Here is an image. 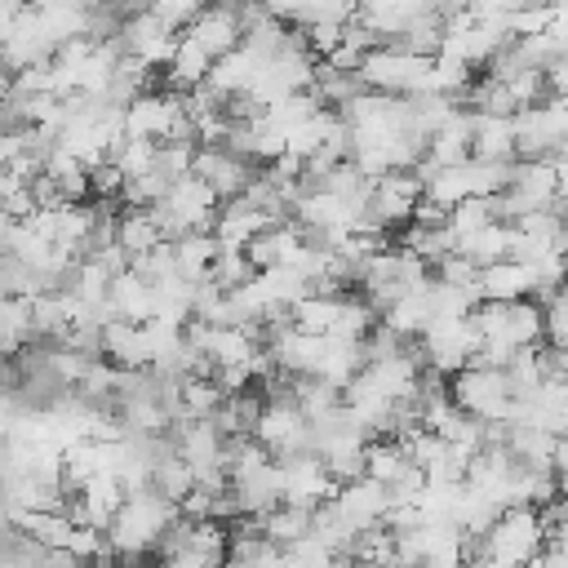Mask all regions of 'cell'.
Here are the masks:
<instances>
[{"label": "cell", "instance_id": "20", "mask_svg": "<svg viewBox=\"0 0 568 568\" xmlns=\"http://www.w3.org/2000/svg\"><path fill=\"white\" fill-rule=\"evenodd\" d=\"M430 284H435V280H430ZM430 284H422V288L404 293L399 302H390V306L382 311V328H390V333L404 337V342H422L426 328L435 324V293H430Z\"/></svg>", "mask_w": 568, "mask_h": 568}, {"label": "cell", "instance_id": "14", "mask_svg": "<svg viewBox=\"0 0 568 568\" xmlns=\"http://www.w3.org/2000/svg\"><path fill=\"white\" fill-rule=\"evenodd\" d=\"M195 178H204L222 195V204H231V200H240L257 182V169L244 155L226 151V146H200L195 151Z\"/></svg>", "mask_w": 568, "mask_h": 568}, {"label": "cell", "instance_id": "31", "mask_svg": "<svg viewBox=\"0 0 568 568\" xmlns=\"http://www.w3.org/2000/svg\"><path fill=\"white\" fill-rule=\"evenodd\" d=\"M262 524V537L271 541V546H280V550H288V546H297L302 537H311V528H315V510H302V506H275L266 519H257Z\"/></svg>", "mask_w": 568, "mask_h": 568}, {"label": "cell", "instance_id": "29", "mask_svg": "<svg viewBox=\"0 0 568 568\" xmlns=\"http://www.w3.org/2000/svg\"><path fill=\"white\" fill-rule=\"evenodd\" d=\"M151 488L160 493V497H169L173 506H182L200 484H195V470L178 457V448H173V435H169V444H164V453H160V462H155V479H151Z\"/></svg>", "mask_w": 568, "mask_h": 568}, {"label": "cell", "instance_id": "13", "mask_svg": "<svg viewBox=\"0 0 568 568\" xmlns=\"http://www.w3.org/2000/svg\"><path fill=\"white\" fill-rule=\"evenodd\" d=\"M426 200V186L417 173H386L382 182H373V200H368V217H377L386 231L404 226L417 217V204Z\"/></svg>", "mask_w": 568, "mask_h": 568}, {"label": "cell", "instance_id": "18", "mask_svg": "<svg viewBox=\"0 0 568 568\" xmlns=\"http://www.w3.org/2000/svg\"><path fill=\"white\" fill-rule=\"evenodd\" d=\"M213 62H222L226 53H235L244 44V13L235 4H213L200 13V22L186 31Z\"/></svg>", "mask_w": 568, "mask_h": 568}, {"label": "cell", "instance_id": "15", "mask_svg": "<svg viewBox=\"0 0 568 568\" xmlns=\"http://www.w3.org/2000/svg\"><path fill=\"white\" fill-rule=\"evenodd\" d=\"M426 13L430 4H417V0H377V4L355 9V27H364L377 44H399Z\"/></svg>", "mask_w": 568, "mask_h": 568}, {"label": "cell", "instance_id": "26", "mask_svg": "<svg viewBox=\"0 0 568 568\" xmlns=\"http://www.w3.org/2000/svg\"><path fill=\"white\" fill-rule=\"evenodd\" d=\"M515 244H519V226H515V222H493V226H484L479 235L462 240V244H457V253H462V257H470L479 271H488V266H497V262L515 257Z\"/></svg>", "mask_w": 568, "mask_h": 568}, {"label": "cell", "instance_id": "42", "mask_svg": "<svg viewBox=\"0 0 568 568\" xmlns=\"http://www.w3.org/2000/svg\"><path fill=\"white\" fill-rule=\"evenodd\" d=\"M546 75H550V98H564V102H568V53H564Z\"/></svg>", "mask_w": 568, "mask_h": 568}, {"label": "cell", "instance_id": "2", "mask_svg": "<svg viewBox=\"0 0 568 568\" xmlns=\"http://www.w3.org/2000/svg\"><path fill=\"white\" fill-rule=\"evenodd\" d=\"M546 541H550V532H546L541 510L515 506L470 546V555L484 559L488 568H528L537 555H546Z\"/></svg>", "mask_w": 568, "mask_h": 568}, {"label": "cell", "instance_id": "41", "mask_svg": "<svg viewBox=\"0 0 568 568\" xmlns=\"http://www.w3.org/2000/svg\"><path fill=\"white\" fill-rule=\"evenodd\" d=\"M89 182H93V195H102V200H111V195H124V186H129V178L106 160L102 169H93L89 173Z\"/></svg>", "mask_w": 568, "mask_h": 568}, {"label": "cell", "instance_id": "27", "mask_svg": "<svg viewBox=\"0 0 568 568\" xmlns=\"http://www.w3.org/2000/svg\"><path fill=\"white\" fill-rule=\"evenodd\" d=\"M173 253H178V271H182V280L204 284V280L213 275L217 257H222V240H217L213 231H195V235H182V240L173 244Z\"/></svg>", "mask_w": 568, "mask_h": 568}, {"label": "cell", "instance_id": "37", "mask_svg": "<svg viewBox=\"0 0 568 568\" xmlns=\"http://www.w3.org/2000/svg\"><path fill=\"white\" fill-rule=\"evenodd\" d=\"M222 293H235V288H244V284H253L257 280V266L248 262V253L244 248H222V257H217V266H213V275H209Z\"/></svg>", "mask_w": 568, "mask_h": 568}, {"label": "cell", "instance_id": "28", "mask_svg": "<svg viewBox=\"0 0 568 568\" xmlns=\"http://www.w3.org/2000/svg\"><path fill=\"white\" fill-rule=\"evenodd\" d=\"M342 297H346V293H311V297H302V302L288 311L293 328L306 333V337H333L337 315H342Z\"/></svg>", "mask_w": 568, "mask_h": 568}, {"label": "cell", "instance_id": "12", "mask_svg": "<svg viewBox=\"0 0 568 568\" xmlns=\"http://www.w3.org/2000/svg\"><path fill=\"white\" fill-rule=\"evenodd\" d=\"M390 506H395L390 488H386V484H377V479H368V475H359V479L342 484V488H337V497H333V510H337L355 532L386 528Z\"/></svg>", "mask_w": 568, "mask_h": 568}, {"label": "cell", "instance_id": "3", "mask_svg": "<svg viewBox=\"0 0 568 568\" xmlns=\"http://www.w3.org/2000/svg\"><path fill=\"white\" fill-rule=\"evenodd\" d=\"M448 395H453V404H457L466 417H475V422H484V426H510V422L519 417V395H515L506 368L470 364L466 373H457V377L448 382Z\"/></svg>", "mask_w": 568, "mask_h": 568}, {"label": "cell", "instance_id": "19", "mask_svg": "<svg viewBox=\"0 0 568 568\" xmlns=\"http://www.w3.org/2000/svg\"><path fill=\"white\" fill-rule=\"evenodd\" d=\"M102 359L124 368V373H151L155 355H151V337H146V324H124V320H111L102 328Z\"/></svg>", "mask_w": 568, "mask_h": 568}, {"label": "cell", "instance_id": "35", "mask_svg": "<svg viewBox=\"0 0 568 568\" xmlns=\"http://www.w3.org/2000/svg\"><path fill=\"white\" fill-rule=\"evenodd\" d=\"M111 164H115V169H120L129 182H138V178H146V173H155V169H160V142H146V138H124V142L115 146Z\"/></svg>", "mask_w": 568, "mask_h": 568}, {"label": "cell", "instance_id": "8", "mask_svg": "<svg viewBox=\"0 0 568 568\" xmlns=\"http://www.w3.org/2000/svg\"><path fill=\"white\" fill-rule=\"evenodd\" d=\"M186 342L204 355V364L213 373L222 368H248L262 355V328H244V324H186Z\"/></svg>", "mask_w": 568, "mask_h": 568}, {"label": "cell", "instance_id": "10", "mask_svg": "<svg viewBox=\"0 0 568 568\" xmlns=\"http://www.w3.org/2000/svg\"><path fill=\"white\" fill-rule=\"evenodd\" d=\"M515 129H519V160H550L568 146V102L546 98L541 106L519 111Z\"/></svg>", "mask_w": 568, "mask_h": 568}, {"label": "cell", "instance_id": "34", "mask_svg": "<svg viewBox=\"0 0 568 568\" xmlns=\"http://www.w3.org/2000/svg\"><path fill=\"white\" fill-rule=\"evenodd\" d=\"M399 248H408V253H417L422 262L439 266L444 257H453V253H457V240H453V231H448V226H408Z\"/></svg>", "mask_w": 568, "mask_h": 568}, {"label": "cell", "instance_id": "5", "mask_svg": "<svg viewBox=\"0 0 568 568\" xmlns=\"http://www.w3.org/2000/svg\"><path fill=\"white\" fill-rule=\"evenodd\" d=\"M422 284H430V262H422L408 248H386V253H377L359 266V293L377 306V315L390 302H399L404 293L422 288Z\"/></svg>", "mask_w": 568, "mask_h": 568}, {"label": "cell", "instance_id": "33", "mask_svg": "<svg viewBox=\"0 0 568 568\" xmlns=\"http://www.w3.org/2000/svg\"><path fill=\"white\" fill-rule=\"evenodd\" d=\"M226 404V390L217 377H182V422H213Z\"/></svg>", "mask_w": 568, "mask_h": 568}, {"label": "cell", "instance_id": "11", "mask_svg": "<svg viewBox=\"0 0 568 568\" xmlns=\"http://www.w3.org/2000/svg\"><path fill=\"white\" fill-rule=\"evenodd\" d=\"M280 484H284V506H302V510L328 506L337 497V488H342L315 453H302V457L280 462Z\"/></svg>", "mask_w": 568, "mask_h": 568}, {"label": "cell", "instance_id": "43", "mask_svg": "<svg viewBox=\"0 0 568 568\" xmlns=\"http://www.w3.org/2000/svg\"><path fill=\"white\" fill-rule=\"evenodd\" d=\"M417 568H466V559L448 555V559H426V564H417Z\"/></svg>", "mask_w": 568, "mask_h": 568}, {"label": "cell", "instance_id": "1", "mask_svg": "<svg viewBox=\"0 0 568 568\" xmlns=\"http://www.w3.org/2000/svg\"><path fill=\"white\" fill-rule=\"evenodd\" d=\"M178 519H182V510H178L169 497H160L155 488L129 493V501L120 506L115 524L106 528V546H111L115 559L142 564L151 550L164 546V537H169V528H173Z\"/></svg>", "mask_w": 568, "mask_h": 568}, {"label": "cell", "instance_id": "24", "mask_svg": "<svg viewBox=\"0 0 568 568\" xmlns=\"http://www.w3.org/2000/svg\"><path fill=\"white\" fill-rule=\"evenodd\" d=\"M271 226H280V222H271L262 209H253L248 200H231V204H222V213H217V226H213V235L222 240V248H248L257 235H266Z\"/></svg>", "mask_w": 568, "mask_h": 568}, {"label": "cell", "instance_id": "39", "mask_svg": "<svg viewBox=\"0 0 568 568\" xmlns=\"http://www.w3.org/2000/svg\"><path fill=\"white\" fill-rule=\"evenodd\" d=\"M435 280H439V284H453V288H475V293H479V266H475L470 257H462V253L444 257V262L435 266Z\"/></svg>", "mask_w": 568, "mask_h": 568}, {"label": "cell", "instance_id": "16", "mask_svg": "<svg viewBox=\"0 0 568 568\" xmlns=\"http://www.w3.org/2000/svg\"><path fill=\"white\" fill-rule=\"evenodd\" d=\"M178 40H182V36L164 31V27L151 18V9L124 18V27H120V49L133 53V58H142L151 71H155V67L169 71V62H173V53H178Z\"/></svg>", "mask_w": 568, "mask_h": 568}, {"label": "cell", "instance_id": "45", "mask_svg": "<svg viewBox=\"0 0 568 568\" xmlns=\"http://www.w3.org/2000/svg\"><path fill=\"white\" fill-rule=\"evenodd\" d=\"M528 568H550V555H537V559H532Z\"/></svg>", "mask_w": 568, "mask_h": 568}, {"label": "cell", "instance_id": "22", "mask_svg": "<svg viewBox=\"0 0 568 568\" xmlns=\"http://www.w3.org/2000/svg\"><path fill=\"white\" fill-rule=\"evenodd\" d=\"M106 311H111V320H124V324H151L155 320V284H146L129 266L124 275H115L111 297H106Z\"/></svg>", "mask_w": 568, "mask_h": 568}, {"label": "cell", "instance_id": "32", "mask_svg": "<svg viewBox=\"0 0 568 568\" xmlns=\"http://www.w3.org/2000/svg\"><path fill=\"white\" fill-rule=\"evenodd\" d=\"M36 337V311H31V297H4L0 302V346L9 359H18L22 342Z\"/></svg>", "mask_w": 568, "mask_h": 568}, {"label": "cell", "instance_id": "7", "mask_svg": "<svg viewBox=\"0 0 568 568\" xmlns=\"http://www.w3.org/2000/svg\"><path fill=\"white\" fill-rule=\"evenodd\" d=\"M253 439L275 457V462H288V457H302V453H315V430L302 413V404L293 399V386L284 395H271L262 417H257V430Z\"/></svg>", "mask_w": 568, "mask_h": 568}, {"label": "cell", "instance_id": "47", "mask_svg": "<svg viewBox=\"0 0 568 568\" xmlns=\"http://www.w3.org/2000/svg\"><path fill=\"white\" fill-rule=\"evenodd\" d=\"M337 568H364V564H355V559H342V564H337Z\"/></svg>", "mask_w": 568, "mask_h": 568}, {"label": "cell", "instance_id": "36", "mask_svg": "<svg viewBox=\"0 0 568 568\" xmlns=\"http://www.w3.org/2000/svg\"><path fill=\"white\" fill-rule=\"evenodd\" d=\"M351 559H355V564H364V568H399V559H395V532H390V528L359 532V541H355Z\"/></svg>", "mask_w": 568, "mask_h": 568}, {"label": "cell", "instance_id": "21", "mask_svg": "<svg viewBox=\"0 0 568 568\" xmlns=\"http://www.w3.org/2000/svg\"><path fill=\"white\" fill-rule=\"evenodd\" d=\"M479 297H484V302H497V306L528 302V297H537V280H532V271H528L524 262L506 257V262L479 271Z\"/></svg>", "mask_w": 568, "mask_h": 568}, {"label": "cell", "instance_id": "17", "mask_svg": "<svg viewBox=\"0 0 568 568\" xmlns=\"http://www.w3.org/2000/svg\"><path fill=\"white\" fill-rule=\"evenodd\" d=\"M124 501H129L124 484H120L115 475H102V479L84 484L80 493H71L67 515H71L80 528H98V532H106V528L115 524V515H120V506H124Z\"/></svg>", "mask_w": 568, "mask_h": 568}, {"label": "cell", "instance_id": "46", "mask_svg": "<svg viewBox=\"0 0 568 568\" xmlns=\"http://www.w3.org/2000/svg\"><path fill=\"white\" fill-rule=\"evenodd\" d=\"M559 217H564V226H568V200H564V204H559Z\"/></svg>", "mask_w": 568, "mask_h": 568}, {"label": "cell", "instance_id": "6", "mask_svg": "<svg viewBox=\"0 0 568 568\" xmlns=\"http://www.w3.org/2000/svg\"><path fill=\"white\" fill-rule=\"evenodd\" d=\"M479 346H484V333H479L475 315H466V320H435L426 328V337H422V364L435 377L453 382L457 373H466L479 359Z\"/></svg>", "mask_w": 568, "mask_h": 568}, {"label": "cell", "instance_id": "38", "mask_svg": "<svg viewBox=\"0 0 568 568\" xmlns=\"http://www.w3.org/2000/svg\"><path fill=\"white\" fill-rule=\"evenodd\" d=\"M151 9V18L164 27V31H173V36H186L195 22H200V4L195 0H164V4H146Z\"/></svg>", "mask_w": 568, "mask_h": 568}, {"label": "cell", "instance_id": "44", "mask_svg": "<svg viewBox=\"0 0 568 568\" xmlns=\"http://www.w3.org/2000/svg\"><path fill=\"white\" fill-rule=\"evenodd\" d=\"M84 568H120V559H115V555H106V559H93V564H84Z\"/></svg>", "mask_w": 568, "mask_h": 568}, {"label": "cell", "instance_id": "40", "mask_svg": "<svg viewBox=\"0 0 568 568\" xmlns=\"http://www.w3.org/2000/svg\"><path fill=\"white\" fill-rule=\"evenodd\" d=\"M546 342L555 351H568V288L546 302Z\"/></svg>", "mask_w": 568, "mask_h": 568}, {"label": "cell", "instance_id": "30", "mask_svg": "<svg viewBox=\"0 0 568 568\" xmlns=\"http://www.w3.org/2000/svg\"><path fill=\"white\" fill-rule=\"evenodd\" d=\"M413 466H417V462L408 457V448H404L399 439H373V444H368V457H364V475H368V479L395 488Z\"/></svg>", "mask_w": 568, "mask_h": 568}, {"label": "cell", "instance_id": "9", "mask_svg": "<svg viewBox=\"0 0 568 568\" xmlns=\"http://www.w3.org/2000/svg\"><path fill=\"white\" fill-rule=\"evenodd\" d=\"M559 209V173L550 160H515V178L501 195V217L524 222L532 213H555Z\"/></svg>", "mask_w": 568, "mask_h": 568}, {"label": "cell", "instance_id": "23", "mask_svg": "<svg viewBox=\"0 0 568 568\" xmlns=\"http://www.w3.org/2000/svg\"><path fill=\"white\" fill-rule=\"evenodd\" d=\"M475 160H488V164H515L519 160L515 115H475Z\"/></svg>", "mask_w": 568, "mask_h": 568}, {"label": "cell", "instance_id": "25", "mask_svg": "<svg viewBox=\"0 0 568 568\" xmlns=\"http://www.w3.org/2000/svg\"><path fill=\"white\" fill-rule=\"evenodd\" d=\"M115 244L124 248L129 262H142V257H151L155 248H164L169 240H164V226L155 222L151 209H124L120 222H115Z\"/></svg>", "mask_w": 568, "mask_h": 568}, {"label": "cell", "instance_id": "4", "mask_svg": "<svg viewBox=\"0 0 568 568\" xmlns=\"http://www.w3.org/2000/svg\"><path fill=\"white\" fill-rule=\"evenodd\" d=\"M430 67H435V58L408 53L399 44H377L359 67V84L368 93H382V98H422Z\"/></svg>", "mask_w": 568, "mask_h": 568}]
</instances>
